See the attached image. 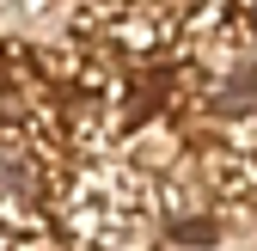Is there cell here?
<instances>
[{
    "instance_id": "obj_2",
    "label": "cell",
    "mask_w": 257,
    "mask_h": 251,
    "mask_svg": "<svg viewBox=\"0 0 257 251\" xmlns=\"http://www.w3.org/2000/svg\"><path fill=\"white\" fill-rule=\"evenodd\" d=\"M0 190L19 196V202L37 190V178H31V160H25V153H13V147H0Z\"/></svg>"
},
{
    "instance_id": "obj_3",
    "label": "cell",
    "mask_w": 257,
    "mask_h": 251,
    "mask_svg": "<svg viewBox=\"0 0 257 251\" xmlns=\"http://www.w3.org/2000/svg\"><path fill=\"white\" fill-rule=\"evenodd\" d=\"M172 233H178V239H214L208 221H184V227H172Z\"/></svg>"
},
{
    "instance_id": "obj_1",
    "label": "cell",
    "mask_w": 257,
    "mask_h": 251,
    "mask_svg": "<svg viewBox=\"0 0 257 251\" xmlns=\"http://www.w3.org/2000/svg\"><path fill=\"white\" fill-rule=\"evenodd\" d=\"M214 110H227V116L257 110V61H233L227 68V80L214 86Z\"/></svg>"
},
{
    "instance_id": "obj_4",
    "label": "cell",
    "mask_w": 257,
    "mask_h": 251,
    "mask_svg": "<svg viewBox=\"0 0 257 251\" xmlns=\"http://www.w3.org/2000/svg\"><path fill=\"white\" fill-rule=\"evenodd\" d=\"M251 25H257V7H251Z\"/></svg>"
}]
</instances>
